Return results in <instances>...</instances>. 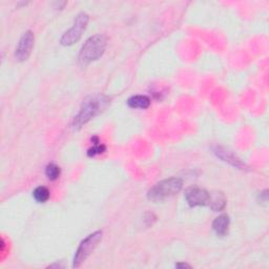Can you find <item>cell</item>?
I'll use <instances>...</instances> for the list:
<instances>
[{
    "label": "cell",
    "mask_w": 269,
    "mask_h": 269,
    "mask_svg": "<svg viewBox=\"0 0 269 269\" xmlns=\"http://www.w3.org/2000/svg\"><path fill=\"white\" fill-rule=\"evenodd\" d=\"M107 102V98L101 95L91 96L85 99L78 115L74 119L73 126L75 128L82 127L89 120H92L95 116H97L100 111H102V109L106 106Z\"/></svg>",
    "instance_id": "cell-1"
},
{
    "label": "cell",
    "mask_w": 269,
    "mask_h": 269,
    "mask_svg": "<svg viewBox=\"0 0 269 269\" xmlns=\"http://www.w3.org/2000/svg\"><path fill=\"white\" fill-rule=\"evenodd\" d=\"M106 48V37L101 34L89 37L82 46L79 60L82 64H88L89 62L98 60L104 53Z\"/></svg>",
    "instance_id": "cell-2"
},
{
    "label": "cell",
    "mask_w": 269,
    "mask_h": 269,
    "mask_svg": "<svg viewBox=\"0 0 269 269\" xmlns=\"http://www.w3.org/2000/svg\"><path fill=\"white\" fill-rule=\"evenodd\" d=\"M183 183L179 178H169L157 183L148 190L147 198L153 202H161L169 197L175 196L182 189Z\"/></svg>",
    "instance_id": "cell-3"
},
{
    "label": "cell",
    "mask_w": 269,
    "mask_h": 269,
    "mask_svg": "<svg viewBox=\"0 0 269 269\" xmlns=\"http://www.w3.org/2000/svg\"><path fill=\"white\" fill-rule=\"evenodd\" d=\"M102 235L103 233L98 230L92 235H89L80 243L79 247L76 252V255L74 257V263H73L74 268L79 267L89 257V255L95 251L99 242L102 240Z\"/></svg>",
    "instance_id": "cell-4"
},
{
    "label": "cell",
    "mask_w": 269,
    "mask_h": 269,
    "mask_svg": "<svg viewBox=\"0 0 269 269\" xmlns=\"http://www.w3.org/2000/svg\"><path fill=\"white\" fill-rule=\"evenodd\" d=\"M87 22L88 15L86 13L78 14L74 21L73 27L69 31H66L61 37L60 42L62 46H72V44L77 42L81 38L82 33L85 31Z\"/></svg>",
    "instance_id": "cell-5"
},
{
    "label": "cell",
    "mask_w": 269,
    "mask_h": 269,
    "mask_svg": "<svg viewBox=\"0 0 269 269\" xmlns=\"http://www.w3.org/2000/svg\"><path fill=\"white\" fill-rule=\"evenodd\" d=\"M34 42H35V36L32 31H28L22 35L15 51L16 60L26 61L32 53Z\"/></svg>",
    "instance_id": "cell-6"
},
{
    "label": "cell",
    "mask_w": 269,
    "mask_h": 269,
    "mask_svg": "<svg viewBox=\"0 0 269 269\" xmlns=\"http://www.w3.org/2000/svg\"><path fill=\"white\" fill-rule=\"evenodd\" d=\"M185 199L190 207L208 205L209 193L200 187H190L185 193Z\"/></svg>",
    "instance_id": "cell-7"
},
{
    "label": "cell",
    "mask_w": 269,
    "mask_h": 269,
    "mask_svg": "<svg viewBox=\"0 0 269 269\" xmlns=\"http://www.w3.org/2000/svg\"><path fill=\"white\" fill-rule=\"evenodd\" d=\"M214 152L217 155L218 158H220L222 161L226 162L237 168H240V169H243V167H245V164L238 158V157H236L232 151L223 148L221 146H218L214 149Z\"/></svg>",
    "instance_id": "cell-8"
},
{
    "label": "cell",
    "mask_w": 269,
    "mask_h": 269,
    "mask_svg": "<svg viewBox=\"0 0 269 269\" xmlns=\"http://www.w3.org/2000/svg\"><path fill=\"white\" fill-rule=\"evenodd\" d=\"M213 228L218 236H225L229 228V217L227 215H221L215 219Z\"/></svg>",
    "instance_id": "cell-9"
},
{
    "label": "cell",
    "mask_w": 269,
    "mask_h": 269,
    "mask_svg": "<svg viewBox=\"0 0 269 269\" xmlns=\"http://www.w3.org/2000/svg\"><path fill=\"white\" fill-rule=\"evenodd\" d=\"M226 205V199L224 197L223 193L221 191H214L209 193V202L208 206L215 210V212H220L222 210Z\"/></svg>",
    "instance_id": "cell-10"
},
{
    "label": "cell",
    "mask_w": 269,
    "mask_h": 269,
    "mask_svg": "<svg viewBox=\"0 0 269 269\" xmlns=\"http://www.w3.org/2000/svg\"><path fill=\"white\" fill-rule=\"evenodd\" d=\"M127 104L131 108H141L145 109L149 106L150 100L146 96L142 95H137V96H132L127 100Z\"/></svg>",
    "instance_id": "cell-11"
},
{
    "label": "cell",
    "mask_w": 269,
    "mask_h": 269,
    "mask_svg": "<svg viewBox=\"0 0 269 269\" xmlns=\"http://www.w3.org/2000/svg\"><path fill=\"white\" fill-rule=\"evenodd\" d=\"M33 197L38 203H46L50 199V190L44 186H39L33 191Z\"/></svg>",
    "instance_id": "cell-12"
},
{
    "label": "cell",
    "mask_w": 269,
    "mask_h": 269,
    "mask_svg": "<svg viewBox=\"0 0 269 269\" xmlns=\"http://www.w3.org/2000/svg\"><path fill=\"white\" fill-rule=\"evenodd\" d=\"M61 174V170H60V167L54 163H51L47 166L46 168V175L47 177L50 179L51 181H55L57 180V179L59 178Z\"/></svg>",
    "instance_id": "cell-13"
},
{
    "label": "cell",
    "mask_w": 269,
    "mask_h": 269,
    "mask_svg": "<svg viewBox=\"0 0 269 269\" xmlns=\"http://www.w3.org/2000/svg\"><path fill=\"white\" fill-rule=\"evenodd\" d=\"M104 150H105V146L102 145V144H98V143H97V144H95L94 147L88 149L87 155H88L89 157H94V156H96V155L102 153Z\"/></svg>",
    "instance_id": "cell-14"
},
{
    "label": "cell",
    "mask_w": 269,
    "mask_h": 269,
    "mask_svg": "<svg viewBox=\"0 0 269 269\" xmlns=\"http://www.w3.org/2000/svg\"><path fill=\"white\" fill-rule=\"evenodd\" d=\"M176 266H177V267H190V266L187 265V264H177Z\"/></svg>",
    "instance_id": "cell-15"
}]
</instances>
